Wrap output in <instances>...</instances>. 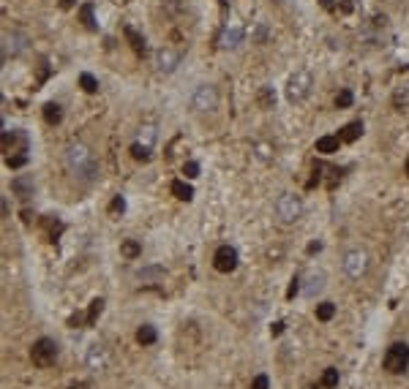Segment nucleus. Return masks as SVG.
I'll return each instance as SVG.
<instances>
[{"label":"nucleus","instance_id":"obj_13","mask_svg":"<svg viewBox=\"0 0 409 389\" xmlns=\"http://www.w3.org/2000/svg\"><path fill=\"white\" fill-rule=\"evenodd\" d=\"M240 44H243V28H238V25L224 28V33H221V46H224V49H238Z\"/></svg>","mask_w":409,"mask_h":389},{"label":"nucleus","instance_id":"obj_12","mask_svg":"<svg viewBox=\"0 0 409 389\" xmlns=\"http://www.w3.org/2000/svg\"><path fill=\"white\" fill-rule=\"evenodd\" d=\"M11 191H14L19 199H30L33 191H36V183H33L30 174H19V177L11 180Z\"/></svg>","mask_w":409,"mask_h":389},{"label":"nucleus","instance_id":"obj_26","mask_svg":"<svg viewBox=\"0 0 409 389\" xmlns=\"http://www.w3.org/2000/svg\"><path fill=\"white\" fill-rule=\"evenodd\" d=\"M322 386L325 389H336L338 386V370L336 367H327V370L322 373Z\"/></svg>","mask_w":409,"mask_h":389},{"label":"nucleus","instance_id":"obj_7","mask_svg":"<svg viewBox=\"0 0 409 389\" xmlns=\"http://www.w3.org/2000/svg\"><path fill=\"white\" fill-rule=\"evenodd\" d=\"M191 106L197 112H213L218 106V90L213 85H199L191 96Z\"/></svg>","mask_w":409,"mask_h":389},{"label":"nucleus","instance_id":"obj_30","mask_svg":"<svg viewBox=\"0 0 409 389\" xmlns=\"http://www.w3.org/2000/svg\"><path fill=\"white\" fill-rule=\"evenodd\" d=\"M352 101H355L352 90H341L338 96H336V106H338V109H346V106H352Z\"/></svg>","mask_w":409,"mask_h":389},{"label":"nucleus","instance_id":"obj_37","mask_svg":"<svg viewBox=\"0 0 409 389\" xmlns=\"http://www.w3.org/2000/svg\"><path fill=\"white\" fill-rule=\"evenodd\" d=\"M69 389H93L90 384H85V381H77V384H71Z\"/></svg>","mask_w":409,"mask_h":389},{"label":"nucleus","instance_id":"obj_35","mask_svg":"<svg viewBox=\"0 0 409 389\" xmlns=\"http://www.w3.org/2000/svg\"><path fill=\"white\" fill-rule=\"evenodd\" d=\"M298 291H300V278H292V286H289V291H286V297H295Z\"/></svg>","mask_w":409,"mask_h":389},{"label":"nucleus","instance_id":"obj_42","mask_svg":"<svg viewBox=\"0 0 409 389\" xmlns=\"http://www.w3.org/2000/svg\"><path fill=\"white\" fill-rule=\"evenodd\" d=\"M404 169H406V177H409V158H406V166H404Z\"/></svg>","mask_w":409,"mask_h":389},{"label":"nucleus","instance_id":"obj_33","mask_svg":"<svg viewBox=\"0 0 409 389\" xmlns=\"http://www.w3.org/2000/svg\"><path fill=\"white\" fill-rule=\"evenodd\" d=\"M267 386H270V381H267V375H265V373H259L257 378L251 381V389H267Z\"/></svg>","mask_w":409,"mask_h":389},{"label":"nucleus","instance_id":"obj_41","mask_svg":"<svg viewBox=\"0 0 409 389\" xmlns=\"http://www.w3.org/2000/svg\"><path fill=\"white\" fill-rule=\"evenodd\" d=\"M322 3V9H333V0H319Z\"/></svg>","mask_w":409,"mask_h":389},{"label":"nucleus","instance_id":"obj_39","mask_svg":"<svg viewBox=\"0 0 409 389\" xmlns=\"http://www.w3.org/2000/svg\"><path fill=\"white\" fill-rule=\"evenodd\" d=\"M319 248H322V243H311V245H308V253H317Z\"/></svg>","mask_w":409,"mask_h":389},{"label":"nucleus","instance_id":"obj_4","mask_svg":"<svg viewBox=\"0 0 409 389\" xmlns=\"http://www.w3.org/2000/svg\"><path fill=\"white\" fill-rule=\"evenodd\" d=\"M57 343L52 338H38L36 343H33L30 348V359H33V365L36 367H49V365H55V359H57Z\"/></svg>","mask_w":409,"mask_h":389},{"label":"nucleus","instance_id":"obj_3","mask_svg":"<svg viewBox=\"0 0 409 389\" xmlns=\"http://www.w3.org/2000/svg\"><path fill=\"white\" fill-rule=\"evenodd\" d=\"M276 215L281 218V223H295L303 215V199L298 193H281L276 202Z\"/></svg>","mask_w":409,"mask_h":389},{"label":"nucleus","instance_id":"obj_21","mask_svg":"<svg viewBox=\"0 0 409 389\" xmlns=\"http://www.w3.org/2000/svg\"><path fill=\"white\" fill-rule=\"evenodd\" d=\"M44 120L49 125H57L60 120H63V109H60V104H55V101H49L44 106Z\"/></svg>","mask_w":409,"mask_h":389},{"label":"nucleus","instance_id":"obj_32","mask_svg":"<svg viewBox=\"0 0 409 389\" xmlns=\"http://www.w3.org/2000/svg\"><path fill=\"white\" fill-rule=\"evenodd\" d=\"M183 174L189 180H194V177H199V164L197 161H186V166H183Z\"/></svg>","mask_w":409,"mask_h":389},{"label":"nucleus","instance_id":"obj_18","mask_svg":"<svg viewBox=\"0 0 409 389\" xmlns=\"http://www.w3.org/2000/svg\"><path fill=\"white\" fill-rule=\"evenodd\" d=\"M156 338H158V332H156V327H150V324H142L137 330V343L139 346H153Z\"/></svg>","mask_w":409,"mask_h":389},{"label":"nucleus","instance_id":"obj_24","mask_svg":"<svg viewBox=\"0 0 409 389\" xmlns=\"http://www.w3.org/2000/svg\"><path fill=\"white\" fill-rule=\"evenodd\" d=\"M273 104H276V93H273L270 85H265L262 90H259V106H262V109H273Z\"/></svg>","mask_w":409,"mask_h":389},{"label":"nucleus","instance_id":"obj_20","mask_svg":"<svg viewBox=\"0 0 409 389\" xmlns=\"http://www.w3.org/2000/svg\"><path fill=\"white\" fill-rule=\"evenodd\" d=\"M126 38H129V44H131V49L137 52V55H145L147 52V46H145V38L139 36L134 28H126Z\"/></svg>","mask_w":409,"mask_h":389},{"label":"nucleus","instance_id":"obj_19","mask_svg":"<svg viewBox=\"0 0 409 389\" xmlns=\"http://www.w3.org/2000/svg\"><path fill=\"white\" fill-rule=\"evenodd\" d=\"M338 144H341L338 136H322V139H317V152L330 155V152H338Z\"/></svg>","mask_w":409,"mask_h":389},{"label":"nucleus","instance_id":"obj_10","mask_svg":"<svg viewBox=\"0 0 409 389\" xmlns=\"http://www.w3.org/2000/svg\"><path fill=\"white\" fill-rule=\"evenodd\" d=\"M180 57H183V55H180L178 49H172V46H161L158 57H156L158 60V71L161 73H172L180 65Z\"/></svg>","mask_w":409,"mask_h":389},{"label":"nucleus","instance_id":"obj_43","mask_svg":"<svg viewBox=\"0 0 409 389\" xmlns=\"http://www.w3.org/2000/svg\"><path fill=\"white\" fill-rule=\"evenodd\" d=\"M387 3H398V0H387Z\"/></svg>","mask_w":409,"mask_h":389},{"label":"nucleus","instance_id":"obj_38","mask_svg":"<svg viewBox=\"0 0 409 389\" xmlns=\"http://www.w3.org/2000/svg\"><path fill=\"white\" fill-rule=\"evenodd\" d=\"M265 36H267V30L259 28V30H257V41H265Z\"/></svg>","mask_w":409,"mask_h":389},{"label":"nucleus","instance_id":"obj_31","mask_svg":"<svg viewBox=\"0 0 409 389\" xmlns=\"http://www.w3.org/2000/svg\"><path fill=\"white\" fill-rule=\"evenodd\" d=\"M82 22L88 25L90 30H96V19H93V6H90V3L82 6Z\"/></svg>","mask_w":409,"mask_h":389},{"label":"nucleus","instance_id":"obj_17","mask_svg":"<svg viewBox=\"0 0 409 389\" xmlns=\"http://www.w3.org/2000/svg\"><path fill=\"white\" fill-rule=\"evenodd\" d=\"M161 278H164V270H161V267H145V270L137 272V280H142V283H147V286L161 283Z\"/></svg>","mask_w":409,"mask_h":389},{"label":"nucleus","instance_id":"obj_25","mask_svg":"<svg viewBox=\"0 0 409 389\" xmlns=\"http://www.w3.org/2000/svg\"><path fill=\"white\" fill-rule=\"evenodd\" d=\"M101 313H104V299L98 297V299H93V302H90V310H88V316H85V319H88V327L96 324Z\"/></svg>","mask_w":409,"mask_h":389},{"label":"nucleus","instance_id":"obj_34","mask_svg":"<svg viewBox=\"0 0 409 389\" xmlns=\"http://www.w3.org/2000/svg\"><path fill=\"white\" fill-rule=\"evenodd\" d=\"M109 210H112V212H123V210H126V199H123V196H115V202H112Z\"/></svg>","mask_w":409,"mask_h":389},{"label":"nucleus","instance_id":"obj_23","mask_svg":"<svg viewBox=\"0 0 409 389\" xmlns=\"http://www.w3.org/2000/svg\"><path fill=\"white\" fill-rule=\"evenodd\" d=\"M172 193H175L180 202H191V196H194L191 185H189V183H183V180H175V183H172Z\"/></svg>","mask_w":409,"mask_h":389},{"label":"nucleus","instance_id":"obj_2","mask_svg":"<svg viewBox=\"0 0 409 389\" xmlns=\"http://www.w3.org/2000/svg\"><path fill=\"white\" fill-rule=\"evenodd\" d=\"M311 87H314L311 71L300 68V71H295L292 76H289V85H286V98H289L292 104H303L306 98H308V93H311Z\"/></svg>","mask_w":409,"mask_h":389},{"label":"nucleus","instance_id":"obj_36","mask_svg":"<svg viewBox=\"0 0 409 389\" xmlns=\"http://www.w3.org/2000/svg\"><path fill=\"white\" fill-rule=\"evenodd\" d=\"M284 327H286L284 321H276V324L270 327V332H273V335H281V332H284Z\"/></svg>","mask_w":409,"mask_h":389},{"label":"nucleus","instance_id":"obj_28","mask_svg":"<svg viewBox=\"0 0 409 389\" xmlns=\"http://www.w3.org/2000/svg\"><path fill=\"white\" fill-rule=\"evenodd\" d=\"M79 85H82L85 93H98V79L93 76V73H82V76H79Z\"/></svg>","mask_w":409,"mask_h":389},{"label":"nucleus","instance_id":"obj_1","mask_svg":"<svg viewBox=\"0 0 409 389\" xmlns=\"http://www.w3.org/2000/svg\"><path fill=\"white\" fill-rule=\"evenodd\" d=\"M66 166H69L71 177L77 180V183L90 185L93 180L98 177V161L85 142H71L66 147Z\"/></svg>","mask_w":409,"mask_h":389},{"label":"nucleus","instance_id":"obj_6","mask_svg":"<svg viewBox=\"0 0 409 389\" xmlns=\"http://www.w3.org/2000/svg\"><path fill=\"white\" fill-rule=\"evenodd\" d=\"M344 272L349 275L352 280H360L363 275L368 272V253L355 248V251H346L344 253Z\"/></svg>","mask_w":409,"mask_h":389},{"label":"nucleus","instance_id":"obj_29","mask_svg":"<svg viewBox=\"0 0 409 389\" xmlns=\"http://www.w3.org/2000/svg\"><path fill=\"white\" fill-rule=\"evenodd\" d=\"M131 155L137 158V161H150L153 158V150H147V147H142L139 142H134L131 144Z\"/></svg>","mask_w":409,"mask_h":389},{"label":"nucleus","instance_id":"obj_15","mask_svg":"<svg viewBox=\"0 0 409 389\" xmlns=\"http://www.w3.org/2000/svg\"><path fill=\"white\" fill-rule=\"evenodd\" d=\"M156 139H158V128L153 123H145L142 128H139V139H137V142L142 144V147L153 150V147H156Z\"/></svg>","mask_w":409,"mask_h":389},{"label":"nucleus","instance_id":"obj_8","mask_svg":"<svg viewBox=\"0 0 409 389\" xmlns=\"http://www.w3.org/2000/svg\"><path fill=\"white\" fill-rule=\"evenodd\" d=\"M213 267L224 275L235 272V267H238V251H235L232 245H221L218 251L213 253Z\"/></svg>","mask_w":409,"mask_h":389},{"label":"nucleus","instance_id":"obj_9","mask_svg":"<svg viewBox=\"0 0 409 389\" xmlns=\"http://www.w3.org/2000/svg\"><path fill=\"white\" fill-rule=\"evenodd\" d=\"M25 46H28V36L25 33H3V60L22 55Z\"/></svg>","mask_w":409,"mask_h":389},{"label":"nucleus","instance_id":"obj_11","mask_svg":"<svg viewBox=\"0 0 409 389\" xmlns=\"http://www.w3.org/2000/svg\"><path fill=\"white\" fill-rule=\"evenodd\" d=\"M88 367L90 370H106L109 367V348L101 346V343H96V346H90V351H88Z\"/></svg>","mask_w":409,"mask_h":389},{"label":"nucleus","instance_id":"obj_16","mask_svg":"<svg viewBox=\"0 0 409 389\" xmlns=\"http://www.w3.org/2000/svg\"><path fill=\"white\" fill-rule=\"evenodd\" d=\"M360 133H363V123L355 120V123H346L344 128L338 131V139L341 142H355V139H360Z\"/></svg>","mask_w":409,"mask_h":389},{"label":"nucleus","instance_id":"obj_22","mask_svg":"<svg viewBox=\"0 0 409 389\" xmlns=\"http://www.w3.org/2000/svg\"><path fill=\"white\" fill-rule=\"evenodd\" d=\"M120 253H123L126 259L142 256V243H137V240H123V245H120Z\"/></svg>","mask_w":409,"mask_h":389},{"label":"nucleus","instance_id":"obj_27","mask_svg":"<svg viewBox=\"0 0 409 389\" xmlns=\"http://www.w3.org/2000/svg\"><path fill=\"white\" fill-rule=\"evenodd\" d=\"M333 316H336V305H333V302H322V305H317V319H319V321H330Z\"/></svg>","mask_w":409,"mask_h":389},{"label":"nucleus","instance_id":"obj_40","mask_svg":"<svg viewBox=\"0 0 409 389\" xmlns=\"http://www.w3.org/2000/svg\"><path fill=\"white\" fill-rule=\"evenodd\" d=\"M74 3H77V0H60V6H63V9H71Z\"/></svg>","mask_w":409,"mask_h":389},{"label":"nucleus","instance_id":"obj_5","mask_svg":"<svg viewBox=\"0 0 409 389\" xmlns=\"http://www.w3.org/2000/svg\"><path fill=\"white\" fill-rule=\"evenodd\" d=\"M387 373H404L409 367V346L406 343H393L385 351V359H382Z\"/></svg>","mask_w":409,"mask_h":389},{"label":"nucleus","instance_id":"obj_14","mask_svg":"<svg viewBox=\"0 0 409 389\" xmlns=\"http://www.w3.org/2000/svg\"><path fill=\"white\" fill-rule=\"evenodd\" d=\"M322 288H325V275H322V272H311V275L306 278L303 294H306V297H317Z\"/></svg>","mask_w":409,"mask_h":389}]
</instances>
